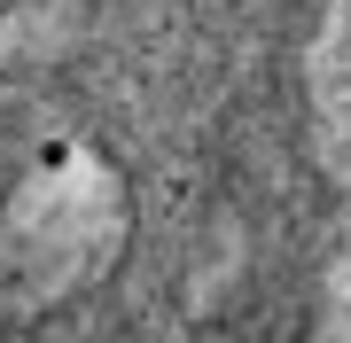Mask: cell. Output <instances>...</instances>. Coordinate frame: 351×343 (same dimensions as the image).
<instances>
[{
	"mask_svg": "<svg viewBox=\"0 0 351 343\" xmlns=\"http://www.w3.org/2000/svg\"><path fill=\"white\" fill-rule=\"evenodd\" d=\"M304 47L313 0H0V328H304Z\"/></svg>",
	"mask_w": 351,
	"mask_h": 343,
	"instance_id": "1",
	"label": "cell"
}]
</instances>
